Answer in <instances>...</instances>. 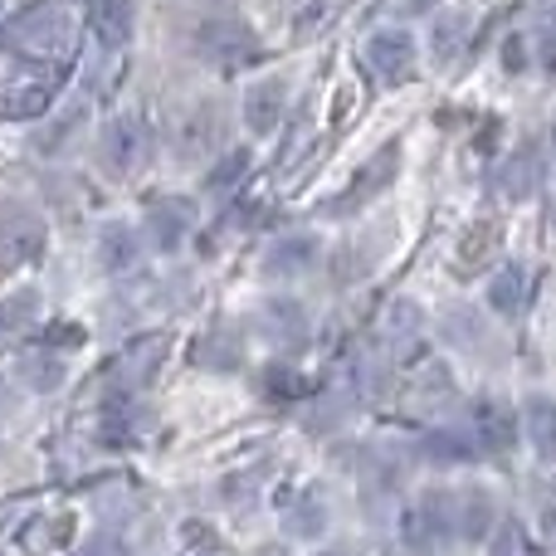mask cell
Masks as SVG:
<instances>
[{
  "label": "cell",
  "mask_w": 556,
  "mask_h": 556,
  "mask_svg": "<svg viewBox=\"0 0 556 556\" xmlns=\"http://www.w3.org/2000/svg\"><path fill=\"white\" fill-rule=\"evenodd\" d=\"M260 332L269 337L274 346H283V352H298V346H307V332H313V323H307V307L298 303V298H264L260 303Z\"/></svg>",
  "instance_id": "obj_12"
},
{
  "label": "cell",
  "mask_w": 556,
  "mask_h": 556,
  "mask_svg": "<svg viewBox=\"0 0 556 556\" xmlns=\"http://www.w3.org/2000/svg\"><path fill=\"white\" fill-rule=\"evenodd\" d=\"M39 327V293L35 288H15V293L0 298V346L25 342Z\"/></svg>",
  "instance_id": "obj_23"
},
{
  "label": "cell",
  "mask_w": 556,
  "mask_h": 556,
  "mask_svg": "<svg viewBox=\"0 0 556 556\" xmlns=\"http://www.w3.org/2000/svg\"><path fill=\"white\" fill-rule=\"evenodd\" d=\"M45 250V220L25 201H0V264H29Z\"/></svg>",
  "instance_id": "obj_7"
},
{
  "label": "cell",
  "mask_w": 556,
  "mask_h": 556,
  "mask_svg": "<svg viewBox=\"0 0 556 556\" xmlns=\"http://www.w3.org/2000/svg\"><path fill=\"white\" fill-rule=\"evenodd\" d=\"M254 386H260L264 401H298V395H307V376L293 371V366H283V362L264 366V371L254 376Z\"/></svg>",
  "instance_id": "obj_32"
},
{
  "label": "cell",
  "mask_w": 556,
  "mask_h": 556,
  "mask_svg": "<svg viewBox=\"0 0 556 556\" xmlns=\"http://www.w3.org/2000/svg\"><path fill=\"white\" fill-rule=\"evenodd\" d=\"M74 39H78V25L64 0L29 5L25 15H15L5 29L10 59H29V64H68V59H74Z\"/></svg>",
  "instance_id": "obj_1"
},
{
  "label": "cell",
  "mask_w": 556,
  "mask_h": 556,
  "mask_svg": "<svg viewBox=\"0 0 556 556\" xmlns=\"http://www.w3.org/2000/svg\"><path fill=\"white\" fill-rule=\"evenodd\" d=\"M440 327H444V342H454V346H479L483 337H489V327H483V313L479 307H469V303H459V307H444V317H440Z\"/></svg>",
  "instance_id": "obj_31"
},
{
  "label": "cell",
  "mask_w": 556,
  "mask_h": 556,
  "mask_svg": "<svg viewBox=\"0 0 556 556\" xmlns=\"http://www.w3.org/2000/svg\"><path fill=\"white\" fill-rule=\"evenodd\" d=\"M84 123H88V103H84V98H68V103L59 108V117H54V123H49L45 132L35 137V147H39V152H64V147H68V137H74Z\"/></svg>",
  "instance_id": "obj_30"
},
{
  "label": "cell",
  "mask_w": 556,
  "mask_h": 556,
  "mask_svg": "<svg viewBox=\"0 0 556 556\" xmlns=\"http://www.w3.org/2000/svg\"><path fill=\"white\" fill-rule=\"evenodd\" d=\"M493 556H538V547H532V538L518 522H503L498 538H493Z\"/></svg>",
  "instance_id": "obj_35"
},
{
  "label": "cell",
  "mask_w": 556,
  "mask_h": 556,
  "mask_svg": "<svg viewBox=\"0 0 556 556\" xmlns=\"http://www.w3.org/2000/svg\"><path fill=\"white\" fill-rule=\"evenodd\" d=\"M195 366H205V371H240L244 337L235 332V327H211V332L195 342Z\"/></svg>",
  "instance_id": "obj_24"
},
{
  "label": "cell",
  "mask_w": 556,
  "mask_h": 556,
  "mask_svg": "<svg viewBox=\"0 0 556 556\" xmlns=\"http://www.w3.org/2000/svg\"><path fill=\"white\" fill-rule=\"evenodd\" d=\"M250 166H254L250 147H230V152H225L220 162L211 166V176H205V191H211V195H230L235 186L250 176Z\"/></svg>",
  "instance_id": "obj_33"
},
{
  "label": "cell",
  "mask_w": 556,
  "mask_h": 556,
  "mask_svg": "<svg viewBox=\"0 0 556 556\" xmlns=\"http://www.w3.org/2000/svg\"><path fill=\"white\" fill-rule=\"evenodd\" d=\"M195 230V201L191 195H156L147 205V240L162 254H176Z\"/></svg>",
  "instance_id": "obj_9"
},
{
  "label": "cell",
  "mask_w": 556,
  "mask_h": 556,
  "mask_svg": "<svg viewBox=\"0 0 556 556\" xmlns=\"http://www.w3.org/2000/svg\"><path fill=\"white\" fill-rule=\"evenodd\" d=\"M225 137H230V123H225V108L220 103H195L191 113L176 123V156L181 162H201V156L220 152Z\"/></svg>",
  "instance_id": "obj_6"
},
{
  "label": "cell",
  "mask_w": 556,
  "mask_h": 556,
  "mask_svg": "<svg viewBox=\"0 0 556 556\" xmlns=\"http://www.w3.org/2000/svg\"><path fill=\"white\" fill-rule=\"evenodd\" d=\"M434 5H440V0H410V10H415V15H425V10H434Z\"/></svg>",
  "instance_id": "obj_40"
},
{
  "label": "cell",
  "mask_w": 556,
  "mask_h": 556,
  "mask_svg": "<svg viewBox=\"0 0 556 556\" xmlns=\"http://www.w3.org/2000/svg\"><path fill=\"white\" fill-rule=\"evenodd\" d=\"M166 332H142L132 337V342L117 352V362L108 366V376H113V391H137V386H147L156 376V366L166 362Z\"/></svg>",
  "instance_id": "obj_10"
},
{
  "label": "cell",
  "mask_w": 556,
  "mask_h": 556,
  "mask_svg": "<svg viewBox=\"0 0 556 556\" xmlns=\"http://www.w3.org/2000/svg\"><path fill=\"white\" fill-rule=\"evenodd\" d=\"M489 307L498 317H522V307H528V269L522 264H503L489 278Z\"/></svg>",
  "instance_id": "obj_27"
},
{
  "label": "cell",
  "mask_w": 556,
  "mask_h": 556,
  "mask_svg": "<svg viewBox=\"0 0 556 556\" xmlns=\"http://www.w3.org/2000/svg\"><path fill=\"white\" fill-rule=\"evenodd\" d=\"M415 454L434 469H459V464H473L479 459V440L473 434H459V430H430L415 440Z\"/></svg>",
  "instance_id": "obj_19"
},
{
  "label": "cell",
  "mask_w": 556,
  "mask_h": 556,
  "mask_svg": "<svg viewBox=\"0 0 556 556\" xmlns=\"http://www.w3.org/2000/svg\"><path fill=\"white\" fill-rule=\"evenodd\" d=\"M98 264L108 274H127L142 264V240H137V230L127 220H108L98 230Z\"/></svg>",
  "instance_id": "obj_20"
},
{
  "label": "cell",
  "mask_w": 556,
  "mask_h": 556,
  "mask_svg": "<svg viewBox=\"0 0 556 556\" xmlns=\"http://www.w3.org/2000/svg\"><path fill=\"white\" fill-rule=\"evenodd\" d=\"M473 430H479V450L503 459V454H513V444H518V415L503 401H479L473 405Z\"/></svg>",
  "instance_id": "obj_15"
},
{
  "label": "cell",
  "mask_w": 556,
  "mask_h": 556,
  "mask_svg": "<svg viewBox=\"0 0 556 556\" xmlns=\"http://www.w3.org/2000/svg\"><path fill=\"white\" fill-rule=\"evenodd\" d=\"M142 425H147V410L132 401V391H113L103 401V410H98V434L108 444H132L142 434Z\"/></svg>",
  "instance_id": "obj_17"
},
{
  "label": "cell",
  "mask_w": 556,
  "mask_h": 556,
  "mask_svg": "<svg viewBox=\"0 0 556 556\" xmlns=\"http://www.w3.org/2000/svg\"><path fill=\"white\" fill-rule=\"evenodd\" d=\"M195 54L205 59V64H215V68H244V64H254V59L264 54V45H260V35H254L244 20H205L201 29H195Z\"/></svg>",
  "instance_id": "obj_4"
},
{
  "label": "cell",
  "mask_w": 556,
  "mask_h": 556,
  "mask_svg": "<svg viewBox=\"0 0 556 556\" xmlns=\"http://www.w3.org/2000/svg\"><path fill=\"white\" fill-rule=\"evenodd\" d=\"M323 556H346V552H323Z\"/></svg>",
  "instance_id": "obj_42"
},
{
  "label": "cell",
  "mask_w": 556,
  "mask_h": 556,
  "mask_svg": "<svg viewBox=\"0 0 556 556\" xmlns=\"http://www.w3.org/2000/svg\"><path fill=\"white\" fill-rule=\"evenodd\" d=\"M395 172H401V147L391 142L386 152H376L371 162H366L362 172L352 176V186H346V191L337 195V201L327 205V211H332V215H356V211H366V205H371L376 195H381L386 186L395 181Z\"/></svg>",
  "instance_id": "obj_8"
},
{
  "label": "cell",
  "mask_w": 556,
  "mask_h": 556,
  "mask_svg": "<svg viewBox=\"0 0 556 556\" xmlns=\"http://www.w3.org/2000/svg\"><path fill=\"white\" fill-rule=\"evenodd\" d=\"M186 556H235V552L225 547L220 538H211L201 522H191V528H186Z\"/></svg>",
  "instance_id": "obj_36"
},
{
  "label": "cell",
  "mask_w": 556,
  "mask_h": 556,
  "mask_svg": "<svg viewBox=\"0 0 556 556\" xmlns=\"http://www.w3.org/2000/svg\"><path fill=\"white\" fill-rule=\"evenodd\" d=\"M327 15H332V0H313V5L298 15V35H313V29H323Z\"/></svg>",
  "instance_id": "obj_37"
},
{
  "label": "cell",
  "mask_w": 556,
  "mask_h": 556,
  "mask_svg": "<svg viewBox=\"0 0 556 556\" xmlns=\"http://www.w3.org/2000/svg\"><path fill=\"white\" fill-rule=\"evenodd\" d=\"M64 356H54V346H45V352H29L20 356V381L29 386V391H59L64 386Z\"/></svg>",
  "instance_id": "obj_29"
},
{
  "label": "cell",
  "mask_w": 556,
  "mask_h": 556,
  "mask_svg": "<svg viewBox=\"0 0 556 556\" xmlns=\"http://www.w3.org/2000/svg\"><path fill=\"white\" fill-rule=\"evenodd\" d=\"M503 59H508V74H522V68H528V54H522V39H508Z\"/></svg>",
  "instance_id": "obj_39"
},
{
  "label": "cell",
  "mask_w": 556,
  "mask_h": 556,
  "mask_svg": "<svg viewBox=\"0 0 556 556\" xmlns=\"http://www.w3.org/2000/svg\"><path fill=\"white\" fill-rule=\"evenodd\" d=\"M327 522H332V513H327V498L317 489H303V493L288 498V508H283V532L288 538L313 542V538H323L327 532Z\"/></svg>",
  "instance_id": "obj_22"
},
{
  "label": "cell",
  "mask_w": 556,
  "mask_h": 556,
  "mask_svg": "<svg viewBox=\"0 0 556 556\" xmlns=\"http://www.w3.org/2000/svg\"><path fill=\"white\" fill-rule=\"evenodd\" d=\"M317 260H323V240H317V235H283V240H274L269 254H264V274L298 278V274L313 269Z\"/></svg>",
  "instance_id": "obj_14"
},
{
  "label": "cell",
  "mask_w": 556,
  "mask_h": 556,
  "mask_svg": "<svg viewBox=\"0 0 556 556\" xmlns=\"http://www.w3.org/2000/svg\"><path fill=\"white\" fill-rule=\"evenodd\" d=\"M68 78V64H29L15 59L5 78H0V123H29V117L49 113Z\"/></svg>",
  "instance_id": "obj_2"
},
{
  "label": "cell",
  "mask_w": 556,
  "mask_h": 556,
  "mask_svg": "<svg viewBox=\"0 0 556 556\" xmlns=\"http://www.w3.org/2000/svg\"><path fill=\"white\" fill-rule=\"evenodd\" d=\"M542 176H547L542 147H538V142H528V147H518V152H513L508 162H503L498 186H503V195H508V201H528V195H538Z\"/></svg>",
  "instance_id": "obj_16"
},
{
  "label": "cell",
  "mask_w": 556,
  "mask_h": 556,
  "mask_svg": "<svg viewBox=\"0 0 556 556\" xmlns=\"http://www.w3.org/2000/svg\"><path fill=\"white\" fill-rule=\"evenodd\" d=\"M147 152H152V137H147V123L137 113L108 117L103 132H98V166H103L113 181H127V176L142 172Z\"/></svg>",
  "instance_id": "obj_3"
},
{
  "label": "cell",
  "mask_w": 556,
  "mask_h": 556,
  "mask_svg": "<svg viewBox=\"0 0 556 556\" xmlns=\"http://www.w3.org/2000/svg\"><path fill=\"white\" fill-rule=\"evenodd\" d=\"M410 547H430V542H450L454 538V489H425L420 498L405 508L401 522Z\"/></svg>",
  "instance_id": "obj_5"
},
{
  "label": "cell",
  "mask_w": 556,
  "mask_h": 556,
  "mask_svg": "<svg viewBox=\"0 0 556 556\" xmlns=\"http://www.w3.org/2000/svg\"><path fill=\"white\" fill-rule=\"evenodd\" d=\"M469 39H473V15H440L430 25V54L440 59L444 68L450 64H459L464 54H469Z\"/></svg>",
  "instance_id": "obj_26"
},
{
  "label": "cell",
  "mask_w": 556,
  "mask_h": 556,
  "mask_svg": "<svg viewBox=\"0 0 556 556\" xmlns=\"http://www.w3.org/2000/svg\"><path fill=\"white\" fill-rule=\"evenodd\" d=\"M493 532V503L483 489H454V538L479 542Z\"/></svg>",
  "instance_id": "obj_25"
},
{
  "label": "cell",
  "mask_w": 556,
  "mask_h": 556,
  "mask_svg": "<svg viewBox=\"0 0 556 556\" xmlns=\"http://www.w3.org/2000/svg\"><path fill=\"white\" fill-rule=\"evenodd\" d=\"M366 68H371L381 84H405L415 74V39L405 29H376L362 49Z\"/></svg>",
  "instance_id": "obj_11"
},
{
  "label": "cell",
  "mask_w": 556,
  "mask_h": 556,
  "mask_svg": "<svg viewBox=\"0 0 556 556\" xmlns=\"http://www.w3.org/2000/svg\"><path fill=\"white\" fill-rule=\"evenodd\" d=\"M88 25L103 49H123L137 29V10L132 0H88Z\"/></svg>",
  "instance_id": "obj_18"
},
{
  "label": "cell",
  "mask_w": 556,
  "mask_h": 556,
  "mask_svg": "<svg viewBox=\"0 0 556 556\" xmlns=\"http://www.w3.org/2000/svg\"><path fill=\"white\" fill-rule=\"evenodd\" d=\"M547 532H552V542H556V508L547 513Z\"/></svg>",
  "instance_id": "obj_41"
},
{
  "label": "cell",
  "mask_w": 556,
  "mask_h": 556,
  "mask_svg": "<svg viewBox=\"0 0 556 556\" xmlns=\"http://www.w3.org/2000/svg\"><path fill=\"white\" fill-rule=\"evenodd\" d=\"M498 250H503V225L498 220H479V225H469V230L459 235V244H454V269L479 274L489 260H498Z\"/></svg>",
  "instance_id": "obj_21"
},
{
  "label": "cell",
  "mask_w": 556,
  "mask_h": 556,
  "mask_svg": "<svg viewBox=\"0 0 556 556\" xmlns=\"http://www.w3.org/2000/svg\"><path fill=\"white\" fill-rule=\"evenodd\" d=\"M288 113V84L278 74L260 78V84H250V93H244V127H250L254 137H269L278 123H283Z\"/></svg>",
  "instance_id": "obj_13"
},
{
  "label": "cell",
  "mask_w": 556,
  "mask_h": 556,
  "mask_svg": "<svg viewBox=\"0 0 556 556\" xmlns=\"http://www.w3.org/2000/svg\"><path fill=\"white\" fill-rule=\"evenodd\" d=\"M522 430H528V444L542 454V459H552L556 454V395H532L528 405H522Z\"/></svg>",
  "instance_id": "obj_28"
},
{
  "label": "cell",
  "mask_w": 556,
  "mask_h": 556,
  "mask_svg": "<svg viewBox=\"0 0 556 556\" xmlns=\"http://www.w3.org/2000/svg\"><path fill=\"white\" fill-rule=\"evenodd\" d=\"M538 64H542V74L556 78V29H547V35L538 39Z\"/></svg>",
  "instance_id": "obj_38"
},
{
  "label": "cell",
  "mask_w": 556,
  "mask_h": 556,
  "mask_svg": "<svg viewBox=\"0 0 556 556\" xmlns=\"http://www.w3.org/2000/svg\"><path fill=\"white\" fill-rule=\"evenodd\" d=\"M386 337H391V352H410V342L420 337V307L395 298L391 313H386Z\"/></svg>",
  "instance_id": "obj_34"
}]
</instances>
